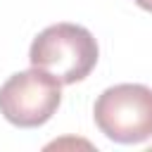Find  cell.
I'll return each instance as SVG.
<instances>
[{
  "mask_svg": "<svg viewBox=\"0 0 152 152\" xmlns=\"http://www.w3.org/2000/svg\"><path fill=\"white\" fill-rule=\"evenodd\" d=\"M97 57L100 48L95 36L86 26L69 21H59L43 28L28 48L31 66L50 71L62 81V86L83 81L95 69Z\"/></svg>",
  "mask_w": 152,
  "mask_h": 152,
  "instance_id": "obj_1",
  "label": "cell"
},
{
  "mask_svg": "<svg viewBox=\"0 0 152 152\" xmlns=\"http://www.w3.org/2000/svg\"><path fill=\"white\" fill-rule=\"evenodd\" d=\"M93 119L104 138L119 145H138L152 138V88L119 83L100 93Z\"/></svg>",
  "mask_w": 152,
  "mask_h": 152,
  "instance_id": "obj_2",
  "label": "cell"
},
{
  "mask_svg": "<svg viewBox=\"0 0 152 152\" xmlns=\"http://www.w3.org/2000/svg\"><path fill=\"white\" fill-rule=\"evenodd\" d=\"M62 104V81L45 69L31 66L12 74L0 86V114L19 128H38Z\"/></svg>",
  "mask_w": 152,
  "mask_h": 152,
  "instance_id": "obj_3",
  "label": "cell"
},
{
  "mask_svg": "<svg viewBox=\"0 0 152 152\" xmlns=\"http://www.w3.org/2000/svg\"><path fill=\"white\" fill-rule=\"evenodd\" d=\"M138 7H142L145 12H152V0H135Z\"/></svg>",
  "mask_w": 152,
  "mask_h": 152,
  "instance_id": "obj_4",
  "label": "cell"
}]
</instances>
